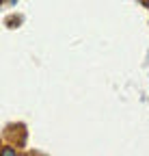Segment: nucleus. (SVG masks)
Listing matches in <instances>:
<instances>
[{
  "label": "nucleus",
  "instance_id": "nucleus-1",
  "mask_svg": "<svg viewBox=\"0 0 149 156\" xmlns=\"http://www.w3.org/2000/svg\"><path fill=\"white\" fill-rule=\"evenodd\" d=\"M2 156H17V154L13 152V147H5L2 150Z\"/></svg>",
  "mask_w": 149,
  "mask_h": 156
}]
</instances>
